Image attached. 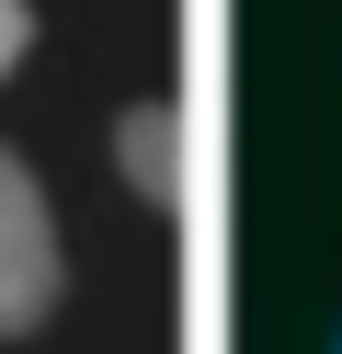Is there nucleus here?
Masks as SVG:
<instances>
[{
    "mask_svg": "<svg viewBox=\"0 0 342 354\" xmlns=\"http://www.w3.org/2000/svg\"><path fill=\"white\" fill-rule=\"evenodd\" d=\"M57 297H68V252L46 217V183L23 171V149H0V343L57 320Z\"/></svg>",
    "mask_w": 342,
    "mask_h": 354,
    "instance_id": "1",
    "label": "nucleus"
},
{
    "mask_svg": "<svg viewBox=\"0 0 342 354\" xmlns=\"http://www.w3.org/2000/svg\"><path fill=\"white\" fill-rule=\"evenodd\" d=\"M182 149H194V115H182V103H126V115H114V160H126V194L137 206H160V217H182L194 206V160H182Z\"/></svg>",
    "mask_w": 342,
    "mask_h": 354,
    "instance_id": "2",
    "label": "nucleus"
},
{
    "mask_svg": "<svg viewBox=\"0 0 342 354\" xmlns=\"http://www.w3.org/2000/svg\"><path fill=\"white\" fill-rule=\"evenodd\" d=\"M23 46H35V0H0V80L23 69Z\"/></svg>",
    "mask_w": 342,
    "mask_h": 354,
    "instance_id": "3",
    "label": "nucleus"
},
{
    "mask_svg": "<svg viewBox=\"0 0 342 354\" xmlns=\"http://www.w3.org/2000/svg\"><path fill=\"white\" fill-rule=\"evenodd\" d=\"M319 354H342V320H331V343H319Z\"/></svg>",
    "mask_w": 342,
    "mask_h": 354,
    "instance_id": "4",
    "label": "nucleus"
}]
</instances>
